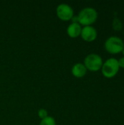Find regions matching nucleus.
Returning <instances> with one entry per match:
<instances>
[{
  "mask_svg": "<svg viewBox=\"0 0 124 125\" xmlns=\"http://www.w3.org/2000/svg\"><path fill=\"white\" fill-rule=\"evenodd\" d=\"M77 23L81 26H92L98 18V12L96 9L91 7H87L82 9L77 15Z\"/></svg>",
  "mask_w": 124,
  "mask_h": 125,
  "instance_id": "obj_1",
  "label": "nucleus"
},
{
  "mask_svg": "<svg viewBox=\"0 0 124 125\" xmlns=\"http://www.w3.org/2000/svg\"><path fill=\"white\" fill-rule=\"evenodd\" d=\"M119 70L120 67L118 59L113 57L107 59L105 62H103L102 67L101 68L103 76L107 78H114L118 74Z\"/></svg>",
  "mask_w": 124,
  "mask_h": 125,
  "instance_id": "obj_2",
  "label": "nucleus"
},
{
  "mask_svg": "<svg viewBox=\"0 0 124 125\" xmlns=\"http://www.w3.org/2000/svg\"><path fill=\"white\" fill-rule=\"evenodd\" d=\"M124 47L123 40L116 36H110L105 42V50L111 54H118L121 53Z\"/></svg>",
  "mask_w": 124,
  "mask_h": 125,
  "instance_id": "obj_3",
  "label": "nucleus"
},
{
  "mask_svg": "<svg viewBox=\"0 0 124 125\" xmlns=\"http://www.w3.org/2000/svg\"><path fill=\"white\" fill-rule=\"evenodd\" d=\"M83 64L86 67L87 70L91 72H97L100 70L102 67L103 59L99 54L92 53L86 56Z\"/></svg>",
  "mask_w": 124,
  "mask_h": 125,
  "instance_id": "obj_4",
  "label": "nucleus"
},
{
  "mask_svg": "<svg viewBox=\"0 0 124 125\" xmlns=\"http://www.w3.org/2000/svg\"><path fill=\"white\" fill-rule=\"evenodd\" d=\"M56 15L61 21H71L74 17L73 8L68 4L61 3L56 7Z\"/></svg>",
  "mask_w": 124,
  "mask_h": 125,
  "instance_id": "obj_5",
  "label": "nucleus"
},
{
  "mask_svg": "<svg viewBox=\"0 0 124 125\" xmlns=\"http://www.w3.org/2000/svg\"><path fill=\"white\" fill-rule=\"evenodd\" d=\"M97 35H98L97 30L93 26H86L82 28L80 37L86 42H94L97 38Z\"/></svg>",
  "mask_w": 124,
  "mask_h": 125,
  "instance_id": "obj_6",
  "label": "nucleus"
},
{
  "mask_svg": "<svg viewBox=\"0 0 124 125\" xmlns=\"http://www.w3.org/2000/svg\"><path fill=\"white\" fill-rule=\"evenodd\" d=\"M82 26L77 22H72L67 29V33L71 38H77L80 36Z\"/></svg>",
  "mask_w": 124,
  "mask_h": 125,
  "instance_id": "obj_7",
  "label": "nucleus"
},
{
  "mask_svg": "<svg viewBox=\"0 0 124 125\" xmlns=\"http://www.w3.org/2000/svg\"><path fill=\"white\" fill-rule=\"evenodd\" d=\"M87 69L85 67V65L83 64V63H76L72 67V74L73 75L74 77L77 78H83L86 73H87Z\"/></svg>",
  "mask_w": 124,
  "mask_h": 125,
  "instance_id": "obj_8",
  "label": "nucleus"
},
{
  "mask_svg": "<svg viewBox=\"0 0 124 125\" xmlns=\"http://www.w3.org/2000/svg\"><path fill=\"white\" fill-rule=\"evenodd\" d=\"M113 29L115 31H120L123 29L124 24L123 22L117 17H115L113 20V23H112Z\"/></svg>",
  "mask_w": 124,
  "mask_h": 125,
  "instance_id": "obj_9",
  "label": "nucleus"
},
{
  "mask_svg": "<svg viewBox=\"0 0 124 125\" xmlns=\"http://www.w3.org/2000/svg\"><path fill=\"white\" fill-rule=\"evenodd\" d=\"M39 125H56V122L53 117L48 116L46 118L41 119Z\"/></svg>",
  "mask_w": 124,
  "mask_h": 125,
  "instance_id": "obj_10",
  "label": "nucleus"
},
{
  "mask_svg": "<svg viewBox=\"0 0 124 125\" xmlns=\"http://www.w3.org/2000/svg\"><path fill=\"white\" fill-rule=\"evenodd\" d=\"M38 116L39 117L40 119H43L45 118H46L47 116H48V111L45 108H40L39 109L38 111Z\"/></svg>",
  "mask_w": 124,
  "mask_h": 125,
  "instance_id": "obj_11",
  "label": "nucleus"
},
{
  "mask_svg": "<svg viewBox=\"0 0 124 125\" xmlns=\"http://www.w3.org/2000/svg\"><path fill=\"white\" fill-rule=\"evenodd\" d=\"M118 64H119V67H121V68H124V56L120 58L119 59H118Z\"/></svg>",
  "mask_w": 124,
  "mask_h": 125,
  "instance_id": "obj_12",
  "label": "nucleus"
},
{
  "mask_svg": "<svg viewBox=\"0 0 124 125\" xmlns=\"http://www.w3.org/2000/svg\"><path fill=\"white\" fill-rule=\"evenodd\" d=\"M121 53H123V55H124V48H123V50H122V51H121Z\"/></svg>",
  "mask_w": 124,
  "mask_h": 125,
  "instance_id": "obj_13",
  "label": "nucleus"
}]
</instances>
